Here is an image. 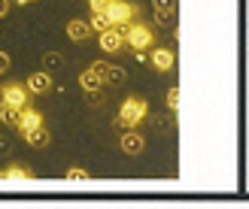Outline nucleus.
<instances>
[{
    "label": "nucleus",
    "instance_id": "1",
    "mask_svg": "<svg viewBox=\"0 0 249 209\" xmlns=\"http://www.w3.org/2000/svg\"><path fill=\"white\" fill-rule=\"evenodd\" d=\"M122 36H124V46L131 48V52H137V55H143V52H149V48L155 46V31L149 28V21H140V18H134V21H128V24H122Z\"/></svg>",
    "mask_w": 249,
    "mask_h": 209
},
{
    "label": "nucleus",
    "instance_id": "2",
    "mask_svg": "<svg viewBox=\"0 0 249 209\" xmlns=\"http://www.w3.org/2000/svg\"><path fill=\"white\" fill-rule=\"evenodd\" d=\"M146 118H149V103L143 97H128V100L119 106V121L124 128H137V125H143Z\"/></svg>",
    "mask_w": 249,
    "mask_h": 209
},
{
    "label": "nucleus",
    "instance_id": "3",
    "mask_svg": "<svg viewBox=\"0 0 249 209\" xmlns=\"http://www.w3.org/2000/svg\"><path fill=\"white\" fill-rule=\"evenodd\" d=\"M107 18L113 28H122V24H128L134 18H140V9H137V3H128V0H109V3L104 6Z\"/></svg>",
    "mask_w": 249,
    "mask_h": 209
},
{
    "label": "nucleus",
    "instance_id": "4",
    "mask_svg": "<svg viewBox=\"0 0 249 209\" xmlns=\"http://www.w3.org/2000/svg\"><path fill=\"white\" fill-rule=\"evenodd\" d=\"M31 91H28V85H21V82H6L3 85V106H12V109H24V106H31Z\"/></svg>",
    "mask_w": 249,
    "mask_h": 209
},
{
    "label": "nucleus",
    "instance_id": "5",
    "mask_svg": "<svg viewBox=\"0 0 249 209\" xmlns=\"http://www.w3.org/2000/svg\"><path fill=\"white\" fill-rule=\"evenodd\" d=\"M149 64H152L155 73H170L173 67H177V55H173V48L152 46L149 48Z\"/></svg>",
    "mask_w": 249,
    "mask_h": 209
},
{
    "label": "nucleus",
    "instance_id": "6",
    "mask_svg": "<svg viewBox=\"0 0 249 209\" xmlns=\"http://www.w3.org/2000/svg\"><path fill=\"white\" fill-rule=\"evenodd\" d=\"M97 43H101V48H104L107 55H116V52L124 48V36H122L119 28H107V31L97 33Z\"/></svg>",
    "mask_w": 249,
    "mask_h": 209
},
{
    "label": "nucleus",
    "instance_id": "7",
    "mask_svg": "<svg viewBox=\"0 0 249 209\" xmlns=\"http://www.w3.org/2000/svg\"><path fill=\"white\" fill-rule=\"evenodd\" d=\"M18 133H21V140L28 145H34V149H46V145H52V133H49V128H43V125H36L31 130H18Z\"/></svg>",
    "mask_w": 249,
    "mask_h": 209
},
{
    "label": "nucleus",
    "instance_id": "8",
    "mask_svg": "<svg viewBox=\"0 0 249 209\" xmlns=\"http://www.w3.org/2000/svg\"><path fill=\"white\" fill-rule=\"evenodd\" d=\"M67 36L73 43H89L94 36V28L89 21H82V18H73V21H67Z\"/></svg>",
    "mask_w": 249,
    "mask_h": 209
},
{
    "label": "nucleus",
    "instance_id": "9",
    "mask_svg": "<svg viewBox=\"0 0 249 209\" xmlns=\"http://www.w3.org/2000/svg\"><path fill=\"white\" fill-rule=\"evenodd\" d=\"M119 149H122L124 155H140V152L146 149V140H143L137 130H124L122 140H119Z\"/></svg>",
    "mask_w": 249,
    "mask_h": 209
},
{
    "label": "nucleus",
    "instance_id": "10",
    "mask_svg": "<svg viewBox=\"0 0 249 209\" xmlns=\"http://www.w3.org/2000/svg\"><path fill=\"white\" fill-rule=\"evenodd\" d=\"M28 91L31 94H46V91H52V73L49 70H36L28 76Z\"/></svg>",
    "mask_w": 249,
    "mask_h": 209
},
{
    "label": "nucleus",
    "instance_id": "11",
    "mask_svg": "<svg viewBox=\"0 0 249 209\" xmlns=\"http://www.w3.org/2000/svg\"><path fill=\"white\" fill-rule=\"evenodd\" d=\"M91 70H94L104 82H122V79H124V70L116 67V64H107V61H94Z\"/></svg>",
    "mask_w": 249,
    "mask_h": 209
},
{
    "label": "nucleus",
    "instance_id": "12",
    "mask_svg": "<svg viewBox=\"0 0 249 209\" xmlns=\"http://www.w3.org/2000/svg\"><path fill=\"white\" fill-rule=\"evenodd\" d=\"M31 179H34V173L21 164H12L6 170H0V182H31Z\"/></svg>",
    "mask_w": 249,
    "mask_h": 209
},
{
    "label": "nucleus",
    "instance_id": "13",
    "mask_svg": "<svg viewBox=\"0 0 249 209\" xmlns=\"http://www.w3.org/2000/svg\"><path fill=\"white\" fill-rule=\"evenodd\" d=\"M79 85H82V91H85V94H97L107 82H104V79H101V76H97V73L89 67V70H85L82 76H79Z\"/></svg>",
    "mask_w": 249,
    "mask_h": 209
},
{
    "label": "nucleus",
    "instance_id": "14",
    "mask_svg": "<svg viewBox=\"0 0 249 209\" xmlns=\"http://www.w3.org/2000/svg\"><path fill=\"white\" fill-rule=\"evenodd\" d=\"M36 125H43V115L36 113L34 106H24V109H21V118H18V130H31V128H36Z\"/></svg>",
    "mask_w": 249,
    "mask_h": 209
},
{
    "label": "nucleus",
    "instance_id": "15",
    "mask_svg": "<svg viewBox=\"0 0 249 209\" xmlns=\"http://www.w3.org/2000/svg\"><path fill=\"white\" fill-rule=\"evenodd\" d=\"M155 24H158V28H177V6L155 9Z\"/></svg>",
    "mask_w": 249,
    "mask_h": 209
},
{
    "label": "nucleus",
    "instance_id": "16",
    "mask_svg": "<svg viewBox=\"0 0 249 209\" xmlns=\"http://www.w3.org/2000/svg\"><path fill=\"white\" fill-rule=\"evenodd\" d=\"M18 118H21V109L0 106V125H6V128H18Z\"/></svg>",
    "mask_w": 249,
    "mask_h": 209
},
{
    "label": "nucleus",
    "instance_id": "17",
    "mask_svg": "<svg viewBox=\"0 0 249 209\" xmlns=\"http://www.w3.org/2000/svg\"><path fill=\"white\" fill-rule=\"evenodd\" d=\"M89 24L94 28V33H101V31H107V28H113L104 9H91V18H89Z\"/></svg>",
    "mask_w": 249,
    "mask_h": 209
},
{
    "label": "nucleus",
    "instance_id": "18",
    "mask_svg": "<svg viewBox=\"0 0 249 209\" xmlns=\"http://www.w3.org/2000/svg\"><path fill=\"white\" fill-rule=\"evenodd\" d=\"M64 67V58H61V52H46L43 55V70H61Z\"/></svg>",
    "mask_w": 249,
    "mask_h": 209
},
{
    "label": "nucleus",
    "instance_id": "19",
    "mask_svg": "<svg viewBox=\"0 0 249 209\" xmlns=\"http://www.w3.org/2000/svg\"><path fill=\"white\" fill-rule=\"evenodd\" d=\"M164 103H167V113H173V115L179 113V88H177V85L164 94Z\"/></svg>",
    "mask_w": 249,
    "mask_h": 209
},
{
    "label": "nucleus",
    "instance_id": "20",
    "mask_svg": "<svg viewBox=\"0 0 249 209\" xmlns=\"http://www.w3.org/2000/svg\"><path fill=\"white\" fill-rule=\"evenodd\" d=\"M67 179H70V182H89V173H85V170H79V167H70V170H67Z\"/></svg>",
    "mask_w": 249,
    "mask_h": 209
},
{
    "label": "nucleus",
    "instance_id": "21",
    "mask_svg": "<svg viewBox=\"0 0 249 209\" xmlns=\"http://www.w3.org/2000/svg\"><path fill=\"white\" fill-rule=\"evenodd\" d=\"M9 67H12V58H9L6 52H0V76H3V73H6Z\"/></svg>",
    "mask_w": 249,
    "mask_h": 209
},
{
    "label": "nucleus",
    "instance_id": "22",
    "mask_svg": "<svg viewBox=\"0 0 249 209\" xmlns=\"http://www.w3.org/2000/svg\"><path fill=\"white\" fill-rule=\"evenodd\" d=\"M152 6L155 9H170V6H177V0H152Z\"/></svg>",
    "mask_w": 249,
    "mask_h": 209
},
{
    "label": "nucleus",
    "instance_id": "23",
    "mask_svg": "<svg viewBox=\"0 0 249 209\" xmlns=\"http://www.w3.org/2000/svg\"><path fill=\"white\" fill-rule=\"evenodd\" d=\"M152 125H155V130H161V133H164V130H167V118L155 115V118H152Z\"/></svg>",
    "mask_w": 249,
    "mask_h": 209
},
{
    "label": "nucleus",
    "instance_id": "24",
    "mask_svg": "<svg viewBox=\"0 0 249 209\" xmlns=\"http://www.w3.org/2000/svg\"><path fill=\"white\" fill-rule=\"evenodd\" d=\"M9 9H12V0H0V18H3Z\"/></svg>",
    "mask_w": 249,
    "mask_h": 209
},
{
    "label": "nucleus",
    "instance_id": "25",
    "mask_svg": "<svg viewBox=\"0 0 249 209\" xmlns=\"http://www.w3.org/2000/svg\"><path fill=\"white\" fill-rule=\"evenodd\" d=\"M85 3H89L91 9H104V6L109 3V0H85Z\"/></svg>",
    "mask_w": 249,
    "mask_h": 209
},
{
    "label": "nucleus",
    "instance_id": "26",
    "mask_svg": "<svg viewBox=\"0 0 249 209\" xmlns=\"http://www.w3.org/2000/svg\"><path fill=\"white\" fill-rule=\"evenodd\" d=\"M16 3H21V6H28V3H36V0H16Z\"/></svg>",
    "mask_w": 249,
    "mask_h": 209
},
{
    "label": "nucleus",
    "instance_id": "27",
    "mask_svg": "<svg viewBox=\"0 0 249 209\" xmlns=\"http://www.w3.org/2000/svg\"><path fill=\"white\" fill-rule=\"evenodd\" d=\"M0 106H3V85H0Z\"/></svg>",
    "mask_w": 249,
    "mask_h": 209
}]
</instances>
